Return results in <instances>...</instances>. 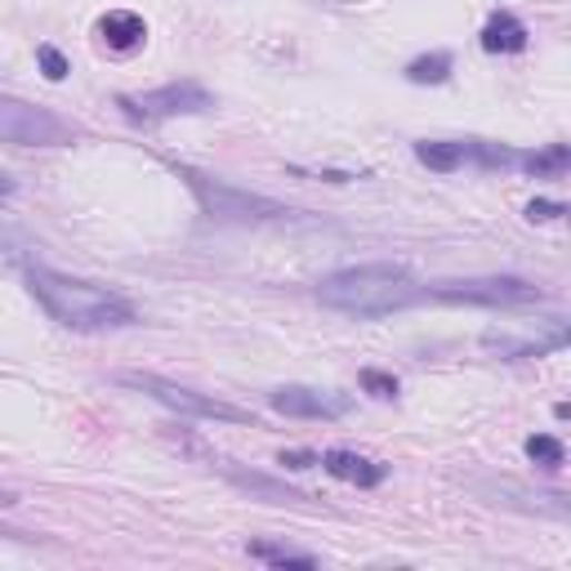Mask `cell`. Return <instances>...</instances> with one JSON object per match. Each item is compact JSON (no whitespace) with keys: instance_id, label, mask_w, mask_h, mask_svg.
Segmentation results:
<instances>
[{"instance_id":"obj_1","label":"cell","mask_w":571,"mask_h":571,"mask_svg":"<svg viewBox=\"0 0 571 571\" xmlns=\"http://www.w3.org/2000/svg\"><path fill=\"white\" fill-rule=\"evenodd\" d=\"M28 291L37 295V304L68 331H117V327H134L139 313L126 295L108 291L99 281L86 277H68L54 268H28Z\"/></svg>"},{"instance_id":"obj_2","label":"cell","mask_w":571,"mask_h":571,"mask_svg":"<svg viewBox=\"0 0 571 571\" xmlns=\"http://www.w3.org/2000/svg\"><path fill=\"white\" fill-rule=\"evenodd\" d=\"M318 300L331 313L375 322V318H393V313L411 309L415 300H424V291L402 263H362V268L331 272L318 286Z\"/></svg>"},{"instance_id":"obj_3","label":"cell","mask_w":571,"mask_h":571,"mask_svg":"<svg viewBox=\"0 0 571 571\" xmlns=\"http://www.w3.org/2000/svg\"><path fill=\"white\" fill-rule=\"evenodd\" d=\"M126 389H139L148 393L152 402L179 411V415H197V420H223V424H254V415L246 407H232V402H219L210 393H197L188 384H174V380H161V375H148V371H126L117 375Z\"/></svg>"},{"instance_id":"obj_4","label":"cell","mask_w":571,"mask_h":571,"mask_svg":"<svg viewBox=\"0 0 571 571\" xmlns=\"http://www.w3.org/2000/svg\"><path fill=\"white\" fill-rule=\"evenodd\" d=\"M0 143H14V148H68V143H77V126L54 117L50 108L0 94Z\"/></svg>"},{"instance_id":"obj_5","label":"cell","mask_w":571,"mask_h":571,"mask_svg":"<svg viewBox=\"0 0 571 571\" xmlns=\"http://www.w3.org/2000/svg\"><path fill=\"white\" fill-rule=\"evenodd\" d=\"M424 295L442 304H473V309H522V304H540L544 291L522 277H469V281H442Z\"/></svg>"},{"instance_id":"obj_6","label":"cell","mask_w":571,"mask_h":571,"mask_svg":"<svg viewBox=\"0 0 571 571\" xmlns=\"http://www.w3.org/2000/svg\"><path fill=\"white\" fill-rule=\"evenodd\" d=\"M192 197L201 201V210L210 219H237V223H250V219H281L291 214L281 201L272 197H259V192H246V188H232V183H219L210 174H197V170H183Z\"/></svg>"},{"instance_id":"obj_7","label":"cell","mask_w":571,"mask_h":571,"mask_svg":"<svg viewBox=\"0 0 571 571\" xmlns=\"http://www.w3.org/2000/svg\"><path fill=\"white\" fill-rule=\"evenodd\" d=\"M117 108L130 121H170V117L210 112L214 108V94L206 86H197V81H174V86H161V90H148V94H121Z\"/></svg>"},{"instance_id":"obj_8","label":"cell","mask_w":571,"mask_h":571,"mask_svg":"<svg viewBox=\"0 0 571 571\" xmlns=\"http://www.w3.org/2000/svg\"><path fill=\"white\" fill-rule=\"evenodd\" d=\"M268 407L291 415V420H340L349 415V398L344 393H327V389H304V384H281L268 393Z\"/></svg>"},{"instance_id":"obj_9","label":"cell","mask_w":571,"mask_h":571,"mask_svg":"<svg viewBox=\"0 0 571 571\" xmlns=\"http://www.w3.org/2000/svg\"><path fill=\"white\" fill-rule=\"evenodd\" d=\"M327 473H335L340 482H353V487H380L384 478H389V469L380 464V460H367V455H358V451H327L322 460H318Z\"/></svg>"},{"instance_id":"obj_10","label":"cell","mask_w":571,"mask_h":571,"mask_svg":"<svg viewBox=\"0 0 571 571\" xmlns=\"http://www.w3.org/2000/svg\"><path fill=\"white\" fill-rule=\"evenodd\" d=\"M482 50L487 54H522L527 50V28H522V19H513V14H491L487 19V28H482Z\"/></svg>"},{"instance_id":"obj_11","label":"cell","mask_w":571,"mask_h":571,"mask_svg":"<svg viewBox=\"0 0 571 571\" xmlns=\"http://www.w3.org/2000/svg\"><path fill=\"white\" fill-rule=\"evenodd\" d=\"M99 32H103V41H108L112 50H134V46H143V37H148V23H143L139 14H130V10H112V14L99 19Z\"/></svg>"},{"instance_id":"obj_12","label":"cell","mask_w":571,"mask_h":571,"mask_svg":"<svg viewBox=\"0 0 571 571\" xmlns=\"http://www.w3.org/2000/svg\"><path fill=\"white\" fill-rule=\"evenodd\" d=\"M246 553L254 562H268V567H318V553L295 549V544H277V540H250Z\"/></svg>"},{"instance_id":"obj_13","label":"cell","mask_w":571,"mask_h":571,"mask_svg":"<svg viewBox=\"0 0 571 571\" xmlns=\"http://www.w3.org/2000/svg\"><path fill=\"white\" fill-rule=\"evenodd\" d=\"M518 166H522L527 174H535V179H562L567 166H571V148H567V143H549V148H540V152L518 157Z\"/></svg>"},{"instance_id":"obj_14","label":"cell","mask_w":571,"mask_h":571,"mask_svg":"<svg viewBox=\"0 0 571 571\" xmlns=\"http://www.w3.org/2000/svg\"><path fill=\"white\" fill-rule=\"evenodd\" d=\"M415 161L438 170V174H451V170L464 166V143H433V139H424V143H415Z\"/></svg>"},{"instance_id":"obj_15","label":"cell","mask_w":571,"mask_h":571,"mask_svg":"<svg viewBox=\"0 0 571 571\" xmlns=\"http://www.w3.org/2000/svg\"><path fill=\"white\" fill-rule=\"evenodd\" d=\"M447 77H451V54H424L407 68V81L415 86H442Z\"/></svg>"},{"instance_id":"obj_16","label":"cell","mask_w":571,"mask_h":571,"mask_svg":"<svg viewBox=\"0 0 571 571\" xmlns=\"http://www.w3.org/2000/svg\"><path fill=\"white\" fill-rule=\"evenodd\" d=\"M464 161H478L482 170H509V166H518V152H509V148H500V143H464Z\"/></svg>"},{"instance_id":"obj_17","label":"cell","mask_w":571,"mask_h":571,"mask_svg":"<svg viewBox=\"0 0 571 571\" xmlns=\"http://www.w3.org/2000/svg\"><path fill=\"white\" fill-rule=\"evenodd\" d=\"M522 451H527V460L540 464V469H558V464L567 460V451H562V442H558L553 433H531Z\"/></svg>"},{"instance_id":"obj_18","label":"cell","mask_w":571,"mask_h":571,"mask_svg":"<svg viewBox=\"0 0 571 571\" xmlns=\"http://www.w3.org/2000/svg\"><path fill=\"white\" fill-rule=\"evenodd\" d=\"M232 482H237V487H246V491H259V495H268L272 504H300V500H309L304 491L277 487V482H268V478H246V473H232Z\"/></svg>"},{"instance_id":"obj_19","label":"cell","mask_w":571,"mask_h":571,"mask_svg":"<svg viewBox=\"0 0 571 571\" xmlns=\"http://www.w3.org/2000/svg\"><path fill=\"white\" fill-rule=\"evenodd\" d=\"M362 389L375 393V398H398V380L384 375V371H362Z\"/></svg>"},{"instance_id":"obj_20","label":"cell","mask_w":571,"mask_h":571,"mask_svg":"<svg viewBox=\"0 0 571 571\" xmlns=\"http://www.w3.org/2000/svg\"><path fill=\"white\" fill-rule=\"evenodd\" d=\"M37 59H41V68H46V77H50V81H63V77H68V59H63L54 46H41V50H37Z\"/></svg>"},{"instance_id":"obj_21","label":"cell","mask_w":571,"mask_h":571,"mask_svg":"<svg viewBox=\"0 0 571 571\" xmlns=\"http://www.w3.org/2000/svg\"><path fill=\"white\" fill-rule=\"evenodd\" d=\"M562 214H567L562 201H531V206H527V219H531V223H549V219H562Z\"/></svg>"},{"instance_id":"obj_22","label":"cell","mask_w":571,"mask_h":571,"mask_svg":"<svg viewBox=\"0 0 571 571\" xmlns=\"http://www.w3.org/2000/svg\"><path fill=\"white\" fill-rule=\"evenodd\" d=\"M322 455H313V451H281V464L286 469H313Z\"/></svg>"},{"instance_id":"obj_23","label":"cell","mask_w":571,"mask_h":571,"mask_svg":"<svg viewBox=\"0 0 571 571\" xmlns=\"http://www.w3.org/2000/svg\"><path fill=\"white\" fill-rule=\"evenodd\" d=\"M6 246H10V237L0 232V268H6V263H14V259H23V254H28V250H6Z\"/></svg>"},{"instance_id":"obj_24","label":"cell","mask_w":571,"mask_h":571,"mask_svg":"<svg viewBox=\"0 0 571 571\" xmlns=\"http://www.w3.org/2000/svg\"><path fill=\"white\" fill-rule=\"evenodd\" d=\"M0 535H6V540H23V544H32L37 535H28V531H14V527H0Z\"/></svg>"},{"instance_id":"obj_25","label":"cell","mask_w":571,"mask_h":571,"mask_svg":"<svg viewBox=\"0 0 571 571\" xmlns=\"http://www.w3.org/2000/svg\"><path fill=\"white\" fill-rule=\"evenodd\" d=\"M14 192V179H6V174H0V197H10Z\"/></svg>"},{"instance_id":"obj_26","label":"cell","mask_w":571,"mask_h":571,"mask_svg":"<svg viewBox=\"0 0 571 571\" xmlns=\"http://www.w3.org/2000/svg\"><path fill=\"white\" fill-rule=\"evenodd\" d=\"M14 500H19L14 491H0V509H6V504H14Z\"/></svg>"}]
</instances>
